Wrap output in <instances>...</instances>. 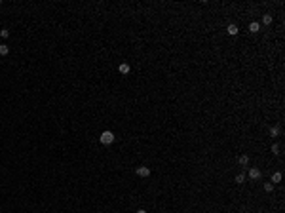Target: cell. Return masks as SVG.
Masks as SVG:
<instances>
[{"label":"cell","instance_id":"15","mask_svg":"<svg viewBox=\"0 0 285 213\" xmlns=\"http://www.w3.org/2000/svg\"><path fill=\"white\" fill-rule=\"evenodd\" d=\"M0 36H2V38H8V36H10V31H8V29H2V31H0Z\"/></svg>","mask_w":285,"mask_h":213},{"label":"cell","instance_id":"2","mask_svg":"<svg viewBox=\"0 0 285 213\" xmlns=\"http://www.w3.org/2000/svg\"><path fill=\"white\" fill-rule=\"evenodd\" d=\"M135 173H137L139 177H148V175H150V167H146V166H139L137 170H135Z\"/></svg>","mask_w":285,"mask_h":213},{"label":"cell","instance_id":"6","mask_svg":"<svg viewBox=\"0 0 285 213\" xmlns=\"http://www.w3.org/2000/svg\"><path fill=\"white\" fill-rule=\"evenodd\" d=\"M228 34H230V36H236V34H238L240 33V29H238V27H236V25H232V23H230V25H228Z\"/></svg>","mask_w":285,"mask_h":213},{"label":"cell","instance_id":"4","mask_svg":"<svg viewBox=\"0 0 285 213\" xmlns=\"http://www.w3.org/2000/svg\"><path fill=\"white\" fill-rule=\"evenodd\" d=\"M118 71L122 72V74H127V72L131 71V67H129V63H120L118 65Z\"/></svg>","mask_w":285,"mask_h":213},{"label":"cell","instance_id":"12","mask_svg":"<svg viewBox=\"0 0 285 213\" xmlns=\"http://www.w3.org/2000/svg\"><path fill=\"white\" fill-rule=\"evenodd\" d=\"M236 183H238V185H243V183H245V175H243V173H238V175H236Z\"/></svg>","mask_w":285,"mask_h":213},{"label":"cell","instance_id":"1","mask_svg":"<svg viewBox=\"0 0 285 213\" xmlns=\"http://www.w3.org/2000/svg\"><path fill=\"white\" fill-rule=\"evenodd\" d=\"M99 141H101L103 145H110L112 141H114V133H112V131H103L101 137H99Z\"/></svg>","mask_w":285,"mask_h":213},{"label":"cell","instance_id":"8","mask_svg":"<svg viewBox=\"0 0 285 213\" xmlns=\"http://www.w3.org/2000/svg\"><path fill=\"white\" fill-rule=\"evenodd\" d=\"M249 31H251V33H259V31H260V25L257 21H253L251 25H249Z\"/></svg>","mask_w":285,"mask_h":213},{"label":"cell","instance_id":"11","mask_svg":"<svg viewBox=\"0 0 285 213\" xmlns=\"http://www.w3.org/2000/svg\"><path fill=\"white\" fill-rule=\"evenodd\" d=\"M270 135H272V137H278V135H279V128L278 126H272L270 128Z\"/></svg>","mask_w":285,"mask_h":213},{"label":"cell","instance_id":"9","mask_svg":"<svg viewBox=\"0 0 285 213\" xmlns=\"http://www.w3.org/2000/svg\"><path fill=\"white\" fill-rule=\"evenodd\" d=\"M262 23H264V25H272V15L270 14H264L262 15Z\"/></svg>","mask_w":285,"mask_h":213},{"label":"cell","instance_id":"13","mask_svg":"<svg viewBox=\"0 0 285 213\" xmlns=\"http://www.w3.org/2000/svg\"><path fill=\"white\" fill-rule=\"evenodd\" d=\"M279 150H281V147H279L278 143H274V145H272V152H274V154H281Z\"/></svg>","mask_w":285,"mask_h":213},{"label":"cell","instance_id":"3","mask_svg":"<svg viewBox=\"0 0 285 213\" xmlns=\"http://www.w3.org/2000/svg\"><path fill=\"white\" fill-rule=\"evenodd\" d=\"M249 177H251L253 181H257V179H260V177H262V173H260V170H259V167H251V170H249Z\"/></svg>","mask_w":285,"mask_h":213},{"label":"cell","instance_id":"7","mask_svg":"<svg viewBox=\"0 0 285 213\" xmlns=\"http://www.w3.org/2000/svg\"><path fill=\"white\" fill-rule=\"evenodd\" d=\"M281 177H283V175L281 173H279V171H276V173H272V179H270V183H279V181H281Z\"/></svg>","mask_w":285,"mask_h":213},{"label":"cell","instance_id":"16","mask_svg":"<svg viewBox=\"0 0 285 213\" xmlns=\"http://www.w3.org/2000/svg\"><path fill=\"white\" fill-rule=\"evenodd\" d=\"M137 213H146V211H144V209H139V211H137Z\"/></svg>","mask_w":285,"mask_h":213},{"label":"cell","instance_id":"10","mask_svg":"<svg viewBox=\"0 0 285 213\" xmlns=\"http://www.w3.org/2000/svg\"><path fill=\"white\" fill-rule=\"evenodd\" d=\"M8 53H10V48L6 44H0V55H8Z\"/></svg>","mask_w":285,"mask_h":213},{"label":"cell","instance_id":"14","mask_svg":"<svg viewBox=\"0 0 285 213\" xmlns=\"http://www.w3.org/2000/svg\"><path fill=\"white\" fill-rule=\"evenodd\" d=\"M264 190L272 192V190H274V183H264Z\"/></svg>","mask_w":285,"mask_h":213},{"label":"cell","instance_id":"17","mask_svg":"<svg viewBox=\"0 0 285 213\" xmlns=\"http://www.w3.org/2000/svg\"><path fill=\"white\" fill-rule=\"evenodd\" d=\"M97 213H101V211H97Z\"/></svg>","mask_w":285,"mask_h":213},{"label":"cell","instance_id":"5","mask_svg":"<svg viewBox=\"0 0 285 213\" xmlns=\"http://www.w3.org/2000/svg\"><path fill=\"white\" fill-rule=\"evenodd\" d=\"M238 162H240V166H243V167L249 166V156H247V154H242V156L238 158Z\"/></svg>","mask_w":285,"mask_h":213}]
</instances>
